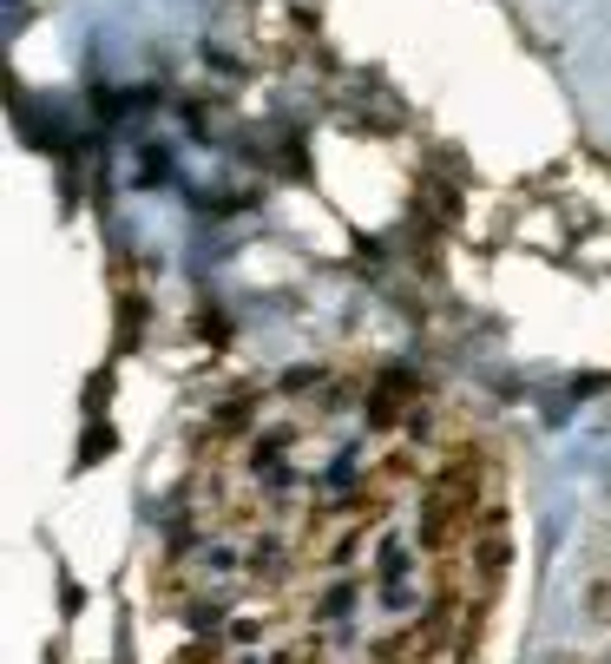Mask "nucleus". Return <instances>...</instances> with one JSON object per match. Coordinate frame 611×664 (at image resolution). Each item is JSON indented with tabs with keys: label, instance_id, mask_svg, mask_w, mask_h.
<instances>
[{
	"label": "nucleus",
	"instance_id": "nucleus-1",
	"mask_svg": "<svg viewBox=\"0 0 611 664\" xmlns=\"http://www.w3.org/2000/svg\"><path fill=\"white\" fill-rule=\"evenodd\" d=\"M586 606H592V619H599V626H611V586H592V599H586Z\"/></svg>",
	"mask_w": 611,
	"mask_h": 664
},
{
	"label": "nucleus",
	"instance_id": "nucleus-2",
	"mask_svg": "<svg viewBox=\"0 0 611 664\" xmlns=\"http://www.w3.org/2000/svg\"><path fill=\"white\" fill-rule=\"evenodd\" d=\"M606 664H611V659H606Z\"/></svg>",
	"mask_w": 611,
	"mask_h": 664
}]
</instances>
